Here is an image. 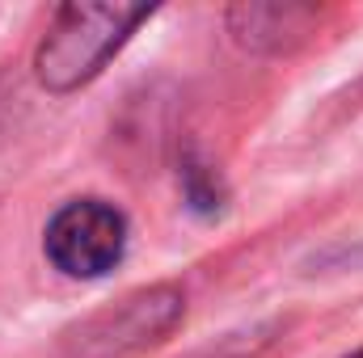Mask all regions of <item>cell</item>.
<instances>
[{
  "label": "cell",
  "mask_w": 363,
  "mask_h": 358,
  "mask_svg": "<svg viewBox=\"0 0 363 358\" xmlns=\"http://www.w3.org/2000/svg\"><path fill=\"white\" fill-rule=\"evenodd\" d=\"M144 4H68L38 47V81L51 93H68L93 81L127 34L148 17Z\"/></svg>",
  "instance_id": "obj_1"
},
{
  "label": "cell",
  "mask_w": 363,
  "mask_h": 358,
  "mask_svg": "<svg viewBox=\"0 0 363 358\" xmlns=\"http://www.w3.org/2000/svg\"><path fill=\"white\" fill-rule=\"evenodd\" d=\"M43 249L68 278H101L127 253V219L101 198H77L51 215Z\"/></svg>",
  "instance_id": "obj_2"
},
{
  "label": "cell",
  "mask_w": 363,
  "mask_h": 358,
  "mask_svg": "<svg viewBox=\"0 0 363 358\" xmlns=\"http://www.w3.org/2000/svg\"><path fill=\"white\" fill-rule=\"evenodd\" d=\"M355 358H363V350H359V354H355Z\"/></svg>",
  "instance_id": "obj_3"
}]
</instances>
